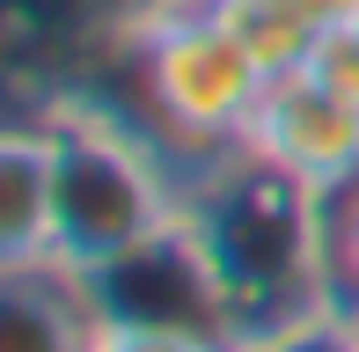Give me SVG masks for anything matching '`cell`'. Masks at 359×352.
Instances as JSON below:
<instances>
[{"label": "cell", "mask_w": 359, "mask_h": 352, "mask_svg": "<svg viewBox=\"0 0 359 352\" xmlns=\"http://www.w3.org/2000/svg\"><path fill=\"white\" fill-rule=\"evenodd\" d=\"M242 352H359V316L323 309V316H301V323L271 330V338H257V345H242Z\"/></svg>", "instance_id": "obj_12"}, {"label": "cell", "mask_w": 359, "mask_h": 352, "mask_svg": "<svg viewBox=\"0 0 359 352\" xmlns=\"http://www.w3.org/2000/svg\"><path fill=\"white\" fill-rule=\"evenodd\" d=\"M147 0H0V44H8L15 110L52 103L118 44L140 37Z\"/></svg>", "instance_id": "obj_5"}, {"label": "cell", "mask_w": 359, "mask_h": 352, "mask_svg": "<svg viewBox=\"0 0 359 352\" xmlns=\"http://www.w3.org/2000/svg\"><path fill=\"white\" fill-rule=\"evenodd\" d=\"M81 294H88L95 323H125V330H184V338H235V316H227V294L213 279V257H205L198 228L184 220H161L147 243H133L125 257L81 271Z\"/></svg>", "instance_id": "obj_4"}, {"label": "cell", "mask_w": 359, "mask_h": 352, "mask_svg": "<svg viewBox=\"0 0 359 352\" xmlns=\"http://www.w3.org/2000/svg\"><path fill=\"white\" fill-rule=\"evenodd\" d=\"M88 352H242L220 338H184V330H125V323H95Z\"/></svg>", "instance_id": "obj_13"}, {"label": "cell", "mask_w": 359, "mask_h": 352, "mask_svg": "<svg viewBox=\"0 0 359 352\" xmlns=\"http://www.w3.org/2000/svg\"><path fill=\"white\" fill-rule=\"evenodd\" d=\"M220 22L264 59L271 74H293L316 44V22H308L301 0H220Z\"/></svg>", "instance_id": "obj_9"}, {"label": "cell", "mask_w": 359, "mask_h": 352, "mask_svg": "<svg viewBox=\"0 0 359 352\" xmlns=\"http://www.w3.org/2000/svg\"><path fill=\"white\" fill-rule=\"evenodd\" d=\"M52 257V133L44 118L15 110L0 133V264Z\"/></svg>", "instance_id": "obj_8"}, {"label": "cell", "mask_w": 359, "mask_h": 352, "mask_svg": "<svg viewBox=\"0 0 359 352\" xmlns=\"http://www.w3.org/2000/svg\"><path fill=\"white\" fill-rule=\"evenodd\" d=\"M242 147H257L271 169L301 176L308 191H345L359 184V110L345 103V95H330L316 81V74H271L264 103H257L250 118V140Z\"/></svg>", "instance_id": "obj_6"}, {"label": "cell", "mask_w": 359, "mask_h": 352, "mask_svg": "<svg viewBox=\"0 0 359 352\" xmlns=\"http://www.w3.org/2000/svg\"><path fill=\"white\" fill-rule=\"evenodd\" d=\"M316 29H337V22H359V0H301Z\"/></svg>", "instance_id": "obj_14"}, {"label": "cell", "mask_w": 359, "mask_h": 352, "mask_svg": "<svg viewBox=\"0 0 359 352\" xmlns=\"http://www.w3.org/2000/svg\"><path fill=\"white\" fill-rule=\"evenodd\" d=\"M323 213H330V294L345 316H359V184L330 191Z\"/></svg>", "instance_id": "obj_10"}, {"label": "cell", "mask_w": 359, "mask_h": 352, "mask_svg": "<svg viewBox=\"0 0 359 352\" xmlns=\"http://www.w3.org/2000/svg\"><path fill=\"white\" fill-rule=\"evenodd\" d=\"M184 220L198 228L227 294L235 338L257 345L301 316L337 309L330 294V213L323 191L271 169L257 147H227L184 184Z\"/></svg>", "instance_id": "obj_1"}, {"label": "cell", "mask_w": 359, "mask_h": 352, "mask_svg": "<svg viewBox=\"0 0 359 352\" xmlns=\"http://www.w3.org/2000/svg\"><path fill=\"white\" fill-rule=\"evenodd\" d=\"M29 118H44V133H52V257L44 264L81 279V271L125 257L133 243H147L161 220H176L184 184L161 162V147L140 140L125 118L74 103V95L37 103Z\"/></svg>", "instance_id": "obj_2"}, {"label": "cell", "mask_w": 359, "mask_h": 352, "mask_svg": "<svg viewBox=\"0 0 359 352\" xmlns=\"http://www.w3.org/2000/svg\"><path fill=\"white\" fill-rule=\"evenodd\" d=\"M264 88H271V67L220 15L140 29V118L161 162L176 169V184H191L213 154L250 140Z\"/></svg>", "instance_id": "obj_3"}, {"label": "cell", "mask_w": 359, "mask_h": 352, "mask_svg": "<svg viewBox=\"0 0 359 352\" xmlns=\"http://www.w3.org/2000/svg\"><path fill=\"white\" fill-rule=\"evenodd\" d=\"M301 74H316L330 95H345L359 110V22H337V29H316V44H308Z\"/></svg>", "instance_id": "obj_11"}, {"label": "cell", "mask_w": 359, "mask_h": 352, "mask_svg": "<svg viewBox=\"0 0 359 352\" xmlns=\"http://www.w3.org/2000/svg\"><path fill=\"white\" fill-rule=\"evenodd\" d=\"M95 309L59 264H0V352H88Z\"/></svg>", "instance_id": "obj_7"}]
</instances>
